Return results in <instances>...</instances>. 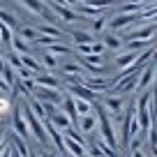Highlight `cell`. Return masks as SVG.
<instances>
[{
  "mask_svg": "<svg viewBox=\"0 0 157 157\" xmlns=\"http://www.w3.org/2000/svg\"><path fill=\"white\" fill-rule=\"evenodd\" d=\"M37 102L42 104H53V106H60L65 99V90L63 88H44V86H35L33 88V95Z\"/></svg>",
  "mask_w": 157,
  "mask_h": 157,
  "instance_id": "obj_1",
  "label": "cell"
},
{
  "mask_svg": "<svg viewBox=\"0 0 157 157\" xmlns=\"http://www.w3.org/2000/svg\"><path fill=\"white\" fill-rule=\"evenodd\" d=\"M152 83H155V60H152V63H148L146 67L139 72L136 86H134V93H143V90H148Z\"/></svg>",
  "mask_w": 157,
  "mask_h": 157,
  "instance_id": "obj_2",
  "label": "cell"
},
{
  "mask_svg": "<svg viewBox=\"0 0 157 157\" xmlns=\"http://www.w3.org/2000/svg\"><path fill=\"white\" fill-rule=\"evenodd\" d=\"M12 129H14L16 136H23V139L30 134L28 125H25V118H23V111H21V104L12 106Z\"/></svg>",
  "mask_w": 157,
  "mask_h": 157,
  "instance_id": "obj_3",
  "label": "cell"
},
{
  "mask_svg": "<svg viewBox=\"0 0 157 157\" xmlns=\"http://www.w3.org/2000/svg\"><path fill=\"white\" fill-rule=\"evenodd\" d=\"M78 63L81 67L88 69L93 74H104V58L97 53H88V56H78Z\"/></svg>",
  "mask_w": 157,
  "mask_h": 157,
  "instance_id": "obj_4",
  "label": "cell"
},
{
  "mask_svg": "<svg viewBox=\"0 0 157 157\" xmlns=\"http://www.w3.org/2000/svg\"><path fill=\"white\" fill-rule=\"evenodd\" d=\"M19 2L25 7V10H30L33 14H37V16H44V19H49V21H53V19H56V16L51 14L49 5H46L44 0H19Z\"/></svg>",
  "mask_w": 157,
  "mask_h": 157,
  "instance_id": "obj_5",
  "label": "cell"
},
{
  "mask_svg": "<svg viewBox=\"0 0 157 157\" xmlns=\"http://www.w3.org/2000/svg\"><path fill=\"white\" fill-rule=\"evenodd\" d=\"M78 83H83L86 88H90V90H109L111 88V83H113V78H104V76H88V74H83V76L78 78Z\"/></svg>",
  "mask_w": 157,
  "mask_h": 157,
  "instance_id": "obj_6",
  "label": "cell"
},
{
  "mask_svg": "<svg viewBox=\"0 0 157 157\" xmlns=\"http://www.w3.org/2000/svg\"><path fill=\"white\" fill-rule=\"evenodd\" d=\"M76 129H78L81 134H93V132H97V116H95V106H93V113H88V116H78Z\"/></svg>",
  "mask_w": 157,
  "mask_h": 157,
  "instance_id": "obj_7",
  "label": "cell"
},
{
  "mask_svg": "<svg viewBox=\"0 0 157 157\" xmlns=\"http://www.w3.org/2000/svg\"><path fill=\"white\" fill-rule=\"evenodd\" d=\"M46 123H51V125H53L56 129H60V132H63V129H67V127H72V123H69V118L65 116V113L60 111V109H53V111L49 113V118H46Z\"/></svg>",
  "mask_w": 157,
  "mask_h": 157,
  "instance_id": "obj_8",
  "label": "cell"
},
{
  "mask_svg": "<svg viewBox=\"0 0 157 157\" xmlns=\"http://www.w3.org/2000/svg\"><path fill=\"white\" fill-rule=\"evenodd\" d=\"M46 51L53 53L56 58H72V56H74V49L69 44H65V42H60V39H56L53 44H49V46H46Z\"/></svg>",
  "mask_w": 157,
  "mask_h": 157,
  "instance_id": "obj_9",
  "label": "cell"
},
{
  "mask_svg": "<svg viewBox=\"0 0 157 157\" xmlns=\"http://www.w3.org/2000/svg\"><path fill=\"white\" fill-rule=\"evenodd\" d=\"M134 21H136V14H118V12H116V16L111 19L109 25H111L113 30H127Z\"/></svg>",
  "mask_w": 157,
  "mask_h": 157,
  "instance_id": "obj_10",
  "label": "cell"
},
{
  "mask_svg": "<svg viewBox=\"0 0 157 157\" xmlns=\"http://www.w3.org/2000/svg\"><path fill=\"white\" fill-rule=\"evenodd\" d=\"M136 56L139 53H134V51H125V53H116V60H113V65H116V69H127V67H132L134 63H136Z\"/></svg>",
  "mask_w": 157,
  "mask_h": 157,
  "instance_id": "obj_11",
  "label": "cell"
},
{
  "mask_svg": "<svg viewBox=\"0 0 157 157\" xmlns=\"http://www.w3.org/2000/svg\"><path fill=\"white\" fill-rule=\"evenodd\" d=\"M33 81H35V86H44V88H60V81L53 76V74H49V72L35 74Z\"/></svg>",
  "mask_w": 157,
  "mask_h": 157,
  "instance_id": "obj_12",
  "label": "cell"
},
{
  "mask_svg": "<svg viewBox=\"0 0 157 157\" xmlns=\"http://www.w3.org/2000/svg\"><path fill=\"white\" fill-rule=\"evenodd\" d=\"M65 152L72 155V157H86V155H88L86 146H81V143L72 141V139H67V136H65Z\"/></svg>",
  "mask_w": 157,
  "mask_h": 157,
  "instance_id": "obj_13",
  "label": "cell"
},
{
  "mask_svg": "<svg viewBox=\"0 0 157 157\" xmlns=\"http://www.w3.org/2000/svg\"><path fill=\"white\" fill-rule=\"evenodd\" d=\"M10 49L14 51V53L23 56V53H28V51H30V42H25L21 35H14V37H12V42H10Z\"/></svg>",
  "mask_w": 157,
  "mask_h": 157,
  "instance_id": "obj_14",
  "label": "cell"
},
{
  "mask_svg": "<svg viewBox=\"0 0 157 157\" xmlns=\"http://www.w3.org/2000/svg\"><path fill=\"white\" fill-rule=\"evenodd\" d=\"M102 44H104V49H106V51H116V53H118V51L123 49V39L118 37V35L109 33V35H104Z\"/></svg>",
  "mask_w": 157,
  "mask_h": 157,
  "instance_id": "obj_15",
  "label": "cell"
},
{
  "mask_svg": "<svg viewBox=\"0 0 157 157\" xmlns=\"http://www.w3.org/2000/svg\"><path fill=\"white\" fill-rule=\"evenodd\" d=\"M19 60H21V67L30 69L33 74H39V72H42V65H39V60H37V58H33L30 53H23V56H19Z\"/></svg>",
  "mask_w": 157,
  "mask_h": 157,
  "instance_id": "obj_16",
  "label": "cell"
},
{
  "mask_svg": "<svg viewBox=\"0 0 157 157\" xmlns=\"http://www.w3.org/2000/svg\"><path fill=\"white\" fill-rule=\"evenodd\" d=\"M37 60H39V65H42V69H49V72L58 69V65H60V58H56V56L49 53V51H44L42 58H37Z\"/></svg>",
  "mask_w": 157,
  "mask_h": 157,
  "instance_id": "obj_17",
  "label": "cell"
},
{
  "mask_svg": "<svg viewBox=\"0 0 157 157\" xmlns=\"http://www.w3.org/2000/svg\"><path fill=\"white\" fill-rule=\"evenodd\" d=\"M69 97H72V95H69ZM72 104H74V109H76L78 116H88V113H93V106H95L93 102L81 99V97H72Z\"/></svg>",
  "mask_w": 157,
  "mask_h": 157,
  "instance_id": "obj_18",
  "label": "cell"
},
{
  "mask_svg": "<svg viewBox=\"0 0 157 157\" xmlns=\"http://www.w3.org/2000/svg\"><path fill=\"white\" fill-rule=\"evenodd\" d=\"M69 37L74 39V44H90V42H95L93 33H86V30H69Z\"/></svg>",
  "mask_w": 157,
  "mask_h": 157,
  "instance_id": "obj_19",
  "label": "cell"
},
{
  "mask_svg": "<svg viewBox=\"0 0 157 157\" xmlns=\"http://www.w3.org/2000/svg\"><path fill=\"white\" fill-rule=\"evenodd\" d=\"M0 23H5L7 28H12V30L19 28V19H16L14 14H10V12H5V10H0Z\"/></svg>",
  "mask_w": 157,
  "mask_h": 157,
  "instance_id": "obj_20",
  "label": "cell"
},
{
  "mask_svg": "<svg viewBox=\"0 0 157 157\" xmlns=\"http://www.w3.org/2000/svg\"><path fill=\"white\" fill-rule=\"evenodd\" d=\"M12 99H14V97H10L7 93L0 95V116H7V113H12V106H14V104H12Z\"/></svg>",
  "mask_w": 157,
  "mask_h": 157,
  "instance_id": "obj_21",
  "label": "cell"
},
{
  "mask_svg": "<svg viewBox=\"0 0 157 157\" xmlns=\"http://www.w3.org/2000/svg\"><path fill=\"white\" fill-rule=\"evenodd\" d=\"M106 23H109V19H106L104 14L97 16V19H90V30H93V33H104Z\"/></svg>",
  "mask_w": 157,
  "mask_h": 157,
  "instance_id": "obj_22",
  "label": "cell"
},
{
  "mask_svg": "<svg viewBox=\"0 0 157 157\" xmlns=\"http://www.w3.org/2000/svg\"><path fill=\"white\" fill-rule=\"evenodd\" d=\"M39 35H46V37H56V39H60V28H56V25H42V28L37 30Z\"/></svg>",
  "mask_w": 157,
  "mask_h": 157,
  "instance_id": "obj_23",
  "label": "cell"
},
{
  "mask_svg": "<svg viewBox=\"0 0 157 157\" xmlns=\"http://www.w3.org/2000/svg\"><path fill=\"white\" fill-rule=\"evenodd\" d=\"M12 37H14V30H12V28H7L5 23H0V42H2V44H7V46H10Z\"/></svg>",
  "mask_w": 157,
  "mask_h": 157,
  "instance_id": "obj_24",
  "label": "cell"
},
{
  "mask_svg": "<svg viewBox=\"0 0 157 157\" xmlns=\"http://www.w3.org/2000/svg\"><path fill=\"white\" fill-rule=\"evenodd\" d=\"M19 35L25 39V42H35V39L39 37V33H37L35 28H21V30H19Z\"/></svg>",
  "mask_w": 157,
  "mask_h": 157,
  "instance_id": "obj_25",
  "label": "cell"
},
{
  "mask_svg": "<svg viewBox=\"0 0 157 157\" xmlns=\"http://www.w3.org/2000/svg\"><path fill=\"white\" fill-rule=\"evenodd\" d=\"M86 5L95 7V10H106V7L116 5V0H90V2H86Z\"/></svg>",
  "mask_w": 157,
  "mask_h": 157,
  "instance_id": "obj_26",
  "label": "cell"
},
{
  "mask_svg": "<svg viewBox=\"0 0 157 157\" xmlns=\"http://www.w3.org/2000/svg\"><path fill=\"white\" fill-rule=\"evenodd\" d=\"M0 157H12V146H10V143H5V148H2Z\"/></svg>",
  "mask_w": 157,
  "mask_h": 157,
  "instance_id": "obj_27",
  "label": "cell"
},
{
  "mask_svg": "<svg viewBox=\"0 0 157 157\" xmlns=\"http://www.w3.org/2000/svg\"><path fill=\"white\" fill-rule=\"evenodd\" d=\"M0 93H10V86H7L2 78H0Z\"/></svg>",
  "mask_w": 157,
  "mask_h": 157,
  "instance_id": "obj_28",
  "label": "cell"
},
{
  "mask_svg": "<svg viewBox=\"0 0 157 157\" xmlns=\"http://www.w3.org/2000/svg\"><path fill=\"white\" fill-rule=\"evenodd\" d=\"M5 67H7V63H5V58H2V53H0V76H2V72H5Z\"/></svg>",
  "mask_w": 157,
  "mask_h": 157,
  "instance_id": "obj_29",
  "label": "cell"
},
{
  "mask_svg": "<svg viewBox=\"0 0 157 157\" xmlns=\"http://www.w3.org/2000/svg\"><path fill=\"white\" fill-rule=\"evenodd\" d=\"M129 5H143V2H146V0H127Z\"/></svg>",
  "mask_w": 157,
  "mask_h": 157,
  "instance_id": "obj_30",
  "label": "cell"
},
{
  "mask_svg": "<svg viewBox=\"0 0 157 157\" xmlns=\"http://www.w3.org/2000/svg\"><path fill=\"white\" fill-rule=\"evenodd\" d=\"M132 157H146V155H143L141 150H132Z\"/></svg>",
  "mask_w": 157,
  "mask_h": 157,
  "instance_id": "obj_31",
  "label": "cell"
},
{
  "mask_svg": "<svg viewBox=\"0 0 157 157\" xmlns=\"http://www.w3.org/2000/svg\"><path fill=\"white\" fill-rule=\"evenodd\" d=\"M39 157H56L53 152H39Z\"/></svg>",
  "mask_w": 157,
  "mask_h": 157,
  "instance_id": "obj_32",
  "label": "cell"
},
{
  "mask_svg": "<svg viewBox=\"0 0 157 157\" xmlns=\"http://www.w3.org/2000/svg\"><path fill=\"white\" fill-rule=\"evenodd\" d=\"M28 157H39V152H30V155Z\"/></svg>",
  "mask_w": 157,
  "mask_h": 157,
  "instance_id": "obj_33",
  "label": "cell"
},
{
  "mask_svg": "<svg viewBox=\"0 0 157 157\" xmlns=\"http://www.w3.org/2000/svg\"><path fill=\"white\" fill-rule=\"evenodd\" d=\"M12 157H19V155H16V152H14V148H12Z\"/></svg>",
  "mask_w": 157,
  "mask_h": 157,
  "instance_id": "obj_34",
  "label": "cell"
},
{
  "mask_svg": "<svg viewBox=\"0 0 157 157\" xmlns=\"http://www.w3.org/2000/svg\"><path fill=\"white\" fill-rule=\"evenodd\" d=\"M0 123H2V116H0Z\"/></svg>",
  "mask_w": 157,
  "mask_h": 157,
  "instance_id": "obj_35",
  "label": "cell"
},
{
  "mask_svg": "<svg viewBox=\"0 0 157 157\" xmlns=\"http://www.w3.org/2000/svg\"><path fill=\"white\" fill-rule=\"evenodd\" d=\"M0 2H2V0H0Z\"/></svg>",
  "mask_w": 157,
  "mask_h": 157,
  "instance_id": "obj_36",
  "label": "cell"
}]
</instances>
